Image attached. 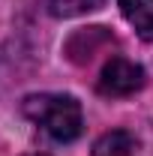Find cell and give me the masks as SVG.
Instances as JSON below:
<instances>
[{
    "instance_id": "obj_1",
    "label": "cell",
    "mask_w": 153,
    "mask_h": 156,
    "mask_svg": "<svg viewBox=\"0 0 153 156\" xmlns=\"http://www.w3.org/2000/svg\"><path fill=\"white\" fill-rule=\"evenodd\" d=\"M21 111L48 138H54L57 144L75 141L81 135V126H84L81 105L69 93H33V96H24Z\"/></svg>"
},
{
    "instance_id": "obj_2",
    "label": "cell",
    "mask_w": 153,
    "mask_h": 156,
    "mask_svg": "<svg viewBox=\"0 0 153 156\" xmlns=\"http://www.w3.org/2000/svg\"><path fill=\"white\" fill-rule=\"evenodd\" d=\"M147 84V72L141 63L123 57V54H114V57L105 60L102 72H99V81H96V90L108 99H120V96H132L141 87Z\"/></svg>"
},
{
    "instance_id": "obj_3",
    "label": "cell",
    "mask_w": 153,
    "mask_h": 156,
    "mask_svg": "<svg viewBox=\"0 0 153 156\" xmlns=\"http://www.w3.org/2000/svg\"><path fill=\"white\" fill-rule=\"evenodd\" d=\"M123 18L144 42H153V0H117Z\"/></svg>"
},
{
    "instance_id": "obj_4",
    "label": "cell",
    "mask_w": 153,
    "mask_h": 156,
    "mask_svg": "<svg viewBox=\"0 0 153 156\" xmlns=\"http://www.w3.org/2000/svg\"><path fill=\"white\" fill-rule=\"evenodd\" d=\"M111 42H114V36H111L105 27H87V30H78L75 36L66 42V48L84 45V48H78V51H72V54H69L75 63H84V60H90V57L96 54V48H99V45H111Z\"/></svg>"
},
{
    "instance_id": "obj_5",
    "label": "cell",
    "mask_w": 153,
    "mask_h": 156,
    "mask_svg": "<svg viewBox=\"0 0 153 156\" xmlns=\"http://www.w3.org/2000/svg\"><path fill=\"white\" fill-rule=\"evenodd\" d=\"M135 150H138V141L129 132H123V129L105 132L93 144V156H132Z\"/></svg>"
},
{
    "instance_id": "obj_6",
    "label": "cell",
    "mask_w": 153,
    "mask_h": 156,
    "mask_svg": "<svg viewBox=\"0 0 153 156\" xmlns=\"http://www.w3.org/2000/svg\"><path fill=\"white\" fill-rule=\"evenodd\" d=\"M42 3H45L48 15H54V18H78V15L102 9L105 0H42Z\"/></svg>"
},
{
    "instance_id": "obj_7",
    "label": "cell",
    "mask_w": 153,
    "mask_h": 156,
    "mask_svg": "<svg viewBox=\"0 0 153 156\" xmlns=\"http://www.w3.org/2000/svg\"><path fill=\"white\" fill-rule=\"evenodd\" d=\"M30 156H45V153H30Z\"/></svg>"
}]
</instances>
